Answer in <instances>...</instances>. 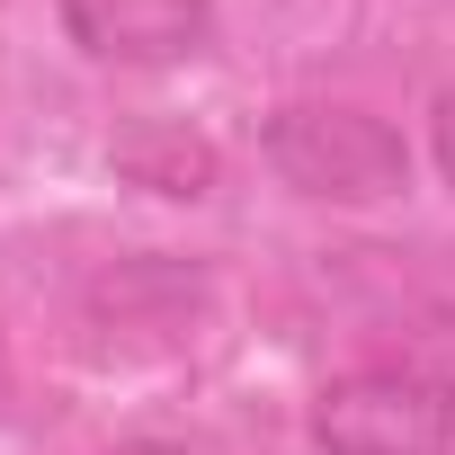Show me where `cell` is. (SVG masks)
Returning <instances> with one entry per match:
<instances>
[{
	"mask_svg": "<svg viewBox=\"0 0 455 455\" xmlns=\"http://www.w3.org/2000/svg\"><path fill=\"white\" fill-rule=\"evenodd\" d=\"M428 161H437V179L455 188V81L428 99Z\"/></svg>",
	"mask_w": 455,
	"mask_h": 455,
	"instance_id": "obj_5",
	"label": "cell"
},
{
	"mask_svg": "<svg viewBox=\"0 0 455 455\" xmlns=\"http://www.w3.org/2000/svg\"><path fill=\"white\" fill-rule=\"evenodd\" d=\"M116 455H188V446H161V437H134V446H116Z\"/></svg>",
	"mask_w": 455,
	"mask_h": 455,
	"instance_id": "obj_6",
	"label": "cell"
},
{
	"mask_svg": "<svg viewBox=\"0 0 455 455\" xmlns=\"http://www.w3.org/2000/svg\"><path fill=\"white\" fill-rule=\"evenodd\" d=\"M108 161H116L125 188H152V196H179V205L214 196V179H223V152H214L205 134H188V125H161V116L125 125V134L108 143Z\"/></svg>",
	"mask_w": 455,
	"mask_h": 455,
	"instance_id": "obj_4",
	"label": "cell"
},
{
	"mask_svg": "<svg viewBox=\"0 0 455 455\" xmlns=\"http://www.w3.org/2000/svg\"><path fill=\"white\" fill-rule=\"evenodd\" d=\"M63 36L108 72H161L188 63L214 36V0H54Z\"/></svg>",
	"mask_w": 455,
	"mask_h": 455,
	"instance_id": "obj_3",
	"label": "cell"
},
{
	"mask_svg": "<svg viewBox=\"0 0 455 455\" xmlns=\"http://www.w3.org/2000/svg\"><path fill=\"white\" fill-rule=\"evenodd\" d=\"M322 455H446L455 446V393L419 366H348L304 411Z\"/></svg>",
	"mask_w": 455,
	"mask_h": 455,
	"instance_id": "obj_2",
	"label": "cell"
},
{
	"mask_svg": "<svg viewBox=\"0 0 455 455\" xmlns=\"http://www.w3.org/2000/svg\"><path fill=\"white\" fill-rule=\"evenodd\" d=\"M259 161L313 205H393L411 188V143L375 108L348 99H286L259 125Z\"/></svg>",
	"mask_w": 455,
	"mask_h": 455,
	"instance_id": "obj_1",
	"label": "cell"
}]
</instances>
